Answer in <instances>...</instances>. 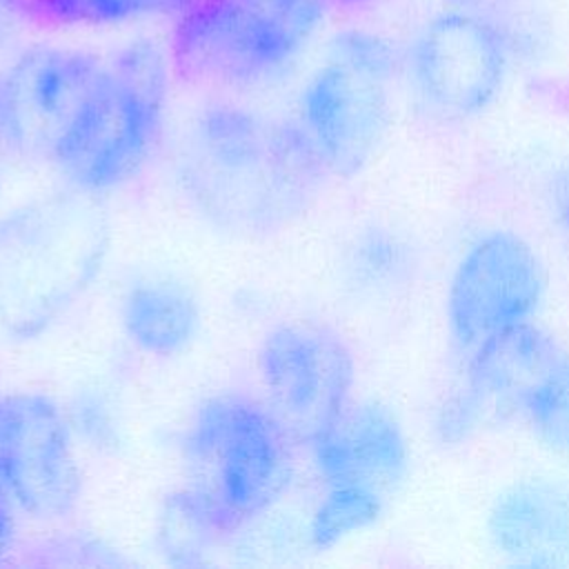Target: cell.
Here are the masks:
<instances>
[{"label": "cell", "mask_w": 569, "mask_h": 569, "mask_svg": "<svg viewBox=\"0 0 569 569\" xmlns=\"http://www.w3.org/2000/svg\"><path fill=\"white\" fill-rule=\"evenodd\" d=\"M331 176L302 122L213 104L191 124L178 182L189 204L216 229L269 236L302 216Z\"/></svg>", "instance_id": "6da1fadb"}, {"label": "cell", "mask_w": 569, "mask_h": 569, "mask_svg": "<svg viewBox=\"0 0 569 569\" xmlns=\"http://www.w3.org/2000/svg\"><path fill=\"white\" fill-rule=\"evenodd\" d=\"M109 244L107 209L73 187L0 216V331L13 340L47 333L91 289Z\"/></svg>", "instance_id": "7a4b0ae2"}, {"label": "cell", "mask_w": 569, "mask_h": 569, "mask_svg": "<svg viewBox=\"0 0 569 569\" xmlns=\"http://www.w3.org/2000/svg\"><path fill=\"white\" fill-rule=\"evenodd\" d=\"M293 440L264 400L242 391L216 393L193 411L180 442L182 489L222 540L284 496Z\"/></svg>", "instance_id": "3957f363"}, {"label": "cell", "mask_w": 569, "mask_h": 569, "mask_svg": "<svg viewBox=\"0 0 569 569\" xmlns=\"http://www.w3.org/2000/svg\"><path fill=\"white\" fill-rule=\"evenodd\" d=\"M167 87V58L153 42H131L104 64L51 158L64 182L100 196L133 178L160 138Z\"/></svg>", "instance_id": "277c9868"}, {"label": "cell", "mask_w": 569, "mask_h": 569, "mask_svg": "<svg viewBox=\"0 0 569 569\" xmlns=\"http://www.w3.org/2000/svg\"><path fill=\"white\" fill-rule=\"evenodd\" d=\"M325 0H193L171 40L182 82L251 87L280 73L311 38Z\"/></svg>", "instance_id": "5b68a950"}, {"label": "cell", "mask_w": 569, "mask_h": 569, "mask_svg": "<svg viewBox=\"0 0 569 569\" xmlns=\"http://www.w3.org/2000/svg\"><path fill=\"white\" fill-rule=\"evenodd\" d=\"M256 362L264 402L296 440L311 445L351 402L353 353L329 327L282 322L264 333Z\"/></svg>", "instance_id": "8992f818"}, {"label": "cell", "mask_w": 569, "mask_h": 569, "mask_svg": "<svg viewBox=\"0 0 569 569\" xmlns=\"http://www.w3.org/2000/svg\"><path fill=\"white\" fill-rule=\"evenodd\" d=\"M67 411L47 393L0 398V482L16 507L38 522L76 513L82 473Z\"/></svg>", "instance_id": "52a82bcc"}, {"label": "cell", "mask_w": 569, "mask_h": 569, "mask_svg": "<svg viewBox=\"0 0 569 569\" xmlns=\"http://www.w3.org/2000/svg\"><path fill=\"white\" fill-rule=\"evenodd\" d=\"M545 296V269L533 247L493 229L456 262L447 291V325L456 351L469 358L493 336L529 322Z\"/></svg>", "instance_id": "ba28073f"}, {"label": "cell", "mask_w": 569, "mask_h": 569, "mask_svg": "<svg viewBox=\"0 0 569 569\" xmlns=\"http://www.w3.org/2000/svg\"><path fill=\"white\" fill-rule=\"evenodd\" d=\"M104 64L76 49L36 47L0 73V149L51 160Z\"/></svg>", "instance_id": "9c48e42d"}, {"label": "cell", "mask_w": 569, "mask_h": 569, "mask_svg": "<svg viewBox=\"0 0 569 569\" xmlns=\"http://www.w3.org/2000/svg\"><path fill=\"white\" fill-rule=\"evenodd\" d=\"M562 356L553 336L531 320L493 336L467 358L462 385L438 411V438L456 445L485 425L525 418L531 396Z\"/></svg>", "instance_id": "30bf717a"}, {"label": "cell", "mask_w": 569, "mask_h": 569, "mask_svg": "<svg viewBox=\"0 0 569 569\" xmlns=\"http://www.w3.org/2000/svg\"><path fill=\"white\" fill-rule=\"evenodd\" d=\"M411 76L422 104L440 120L458 122L485 111L507 76V47L491 22L449 11L420 31L411 49Z\"/></svg>", "instance_id": "8fae6325"}, {"label": "cell", "mask_w": 569, "mask_h": 569, "mask_svg": "<svg viewBox=\"0 0 569 569\" xmlns=\"http://www.w3.org/2000/svg\"><path fill=\"white\" fill-rule=\"evenodd\" d=\"M387 80L378 71L329 56L300 98V122L331 176L353 178L373 158L389 116Z\"/></svg>", "instance_id": "7c38bea8"}, {"label": "cell", "mask_w": 569, "mask_h": 569, "mask_svg": "<svg viewBox=\"0 0 569 569\" xmlns=\"http://www.w3.org/2000/svg\"><path fill=\"white\" fill-rule=\"evenodd\" d=\"M309 447L325 482H360L387 493L409 471L405 429L389 407L373 400L349 402Z\"/></svg>", "instance_id": "4fadbf2b"}, {"label": "cell", "mask_w": 569, "mask_h": 569, "mask_svg": "<svg viewBox=\"0 0 569 569\" xmlns=\"http://www.w3.org/2000/svg\"><path fill=\"white\" fill-rule=\"evenodd\" d=\"M493 551L511 565H569V489L551 478H525L496 496L487 513Z\"/></svg>", "instance_id": "5bb4252c"}, {"label": "cell", "mask_w": 569, "mask_h": 569, "mask_svg": "<svg viewBox=\"0 0 569 569\" xmlns=\"http://www.w3.org/2000/svg\"><path fill=\"white\" fill-rule=\"evenodd\" d=\"M118 313L127 340L153 358L184 353L198 338L202 325L196 293L184 282L167 276L131 282L120 300Z\"/></svg>", "instance_id": "9a60e30c"}, {"label": "cell", "mask_w": 569, "mask_h": 569, "mask_svg": "<svg viewBox=\"0 0 569 569\" xmlns=\"http://www.w3.org/2000/svg\"><path fill=\"white\" fill-rule=\"evenodd\" d=\"M342 282L360 296L387 293L416 269V249L398 231L371 224L360 229L342 256Z\"/></svg>", "instance_id": "2e32d148"}, {"label": "cell", "mask_w": 569, "mask_h": 569, "mask_svg": "<svg viewBox=\"0 0 569 569\" xmlns=\"http://www.w3.org/2000/svg\"><path fill=\"white\" fill-rule=\"evenodd\" d=\"M385 509V491L360 482H325L309 520V540L316 549H331L345 538L373 525Z\"/></svg>", "instance_id": "e0dca14e"}, {"label": "cell", "mask_w": 569, "mask_h": 569, "mask_svg": "<svg viewBox=\"0 0 569 569\" xmlns=\"http://www.w3.org/2000/svg\"><path fill=\"white\" fill-rule=\"evenodd\" d=\"M29 20L53 27H100L149 13H167L164 0H4Z\"/></svg>", "instance_id": "ac0fdd59"}, {"label": "cell", "mask_w": 569, "mask_h": 569, "mask_svg": "<svg viewBox=\"0 0 569 569\" xmlns=\"http://www.w3.org/2000/svg\"><path fill=\"white\" fill-rule=\"evenodd\" d=\"M160 553L176 565H196L202 562L213 545L222 542L218 531L204 518V513L193 505L187 491L180 487L167 496L162 516H160Z\"/></svg>", "instance_id": "d6986e66"}, {"label": "cell", "mask_w": 569, "mask_h": 569, "mask_svg": "<svg viewBox=\"0 0 569 569\" xmlns=\"http://www.w3.org/2000/svg\"><path fill=\"white\" fill-rule=\"evenodd\" d=\"M525 418L558 451H569V353L531 396Z\"/></svg>", "instance_id": "ffe728a7"}, {"label": "cell", "mask_w": 569, "mask_h": 569, "mask_svg": "<svg viewBox=\"0 0 569 569\" xmlns=\"http://www.w3.org/2000/svg\"><path fill=\"white\" fill-rule=\"evenodd\" d=\"M64 411L73 436L93 451H113L120 445L116 405L100 389L78 391Z\"/></svg>", "instance_id": "44dd1931"}, {"label": "cell", "mask_w": 569, "mask_h": 569, "mask_svg": "<svg viewBox=\"0 0 569 569\" xmlns=\"http://www.w3.org/2000/svg\"><path fill=\"white\" fill-rule=\"evenodd\" d=\"M329 56L349 60L353 64L367 67V69L378 71L389 78L393 76L396 62H398L396 49L387 40L371 36V33H362V31H351V33H342L340 38H336Z\"/></svg>", "instance_id": "7402d4cb"}, {"label": "cell", "mask_w": 569, "mask_h": 569, "mask_svg": "<svg viewBox=\"0 0 569 569\" xmlns=\"http://www.w3.org/2000/svg\"><path fill=\"white\" fill-rule=\"evenodd\" d=\"M16 502L0 482V562L9 558L18 538V520H16Z\"/></svg>", "instance_id": "603a6c76"}, {"label": "cell", "mask_w": 569, "mask_h": 569, "mask_svg": "<svg viewBox=\"0 0 569 569\" xmlns=\"http://www.w3.org/2000/svg\"><path fill=\"white\" fill-rule=\"evenodd\" d=\"M549 198H551V209L556 213V220L569 238V164L553 171L549 180Z\"/></svg>", "instance_id": "cb8c5ba5"}, {"label": "cell", "mask_w": 569, "mask_h": 569, "mask_svg": "<svg viewBox=\"0 0 569 569\" xmlns=\"http://www.w3.org/2000/svg\"><path fill=\"white\" fill-rule=\"evenodd\" d=\"M336 4H342V7H358V4H367V2H373V0H331Z\"/></svg>", "instance_id": "d4e9b609"}, {"label": "cell", "mask_w": 569, "mask_h": 569, "mask_svg": "<svg viewBox=\"0 0 569 569\" xmlns=\"http://www.w3.org/2000/svg\"><path fill=\"white\" fill-rule=\"evenodd\" d=\"M451 2H456V4H471V2H476V0H451Z\"/></svg>", "instance_id": "484cf974"}]
</instances>
